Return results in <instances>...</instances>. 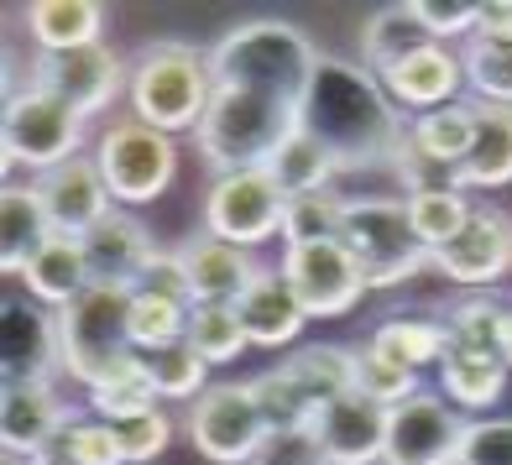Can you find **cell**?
I'll use <instances>...</instances> for the list:
<instances>
[{
    "label": "cell",
    "mask_w": 512,
    "mask_h": 465,
    "mask_svg": "<svg viewBox=\"0 0 512 465\" xmlns=\"http://www.w3.org/2000/svg\"><path fill=\"white\" fill-rule=\"evenodd\" d=\"M304 131H314L335 152L340 173H366L392 162L408 131V115L392 105V95L366 63L324 58L304 100Z\"/></svg>",
    "instance_id": "cell-1"
},
{
    "label": "cell",
    "mask_w": 512,
    "mask_h": 465,
    "mask_svg": "<svg viewBox=\"0 0 512 465\" xmlns=\"http://www.w3.org/2000/svg\"><path fill=\"white\" fill-rule=\"evenodd\" d=\"M209 63H215L220 89H256V95H272V100H288V105L304 110L324 53L309 42V32L293 27V21L256 16V21L230 27L215 48H209Z\"/></svg>",
    "instance_id": "cell-2"
},
{
    "label": "cell",
    "mask_w": 512,
    "mask_h": 465,
    "mask_svg": "<svg viewBox=\"0 0 512 465\" xmlns=\"http://www.w3.org/2000/svg\"><path fill=\"white\" fill-rule=\"evenodd\" d=\"M304 126V110L272 95H256V89H220L209 100L204 121L194 131L199 157L220 173H251L267 168V162L288 147V136Z\"/></svg>",
    "instance_id": "cell-3"
},
{
    "label": "cell",
    "mask_w": 512,
    "mask_h": 465,
    "mask_svg": "<svg viewBox=\"0 0 512 465\" xmlns=\"http://www.w3.org/2000/svg\"><path fill=\"white\" fill-rule=\"evenodd\" d=\"M131 115L147 121L162 136L178 131H199L209 100H215V63H209L204 48L178 37L147 42L142 53L131 58Z\"/></svg>",
    "instance_id": "cell-4"
},
{
    "label": "cell",
    "mask_w": 512,
    "mask_h": 465,
    "mask_svg": "<svg viewBox=\"0 0 512 465\" xmlns=\"http://www.w3.org/2000/svg\"><path fill=\"white\" fill-rule=\"evenodd\" d=\"M131 356H136V345H131V293L126 288L89 283L74 304L58 309V361H63L68 382H79L89 392Z\"/></svg>",
    "instance_id": "cell-5"
},
{
    "label": "cell",
    "mask_w": 512,
    "mask_h": 465,
    "mask_svg": "<svg viewBox=\"0 0 512 465\" xmlns=\"http://www.w3.org/2000/svg\"><path fill=\"white\" fill-rule=\"evenodd\" d=\"M340 246L356 257L366 288H403L408 277L434 267L429 246L413 236L408 204L403 199H345V225H340Z\"/></svg>",
    "instance_id": "cell-6"
},
{
    "label": "cell",
    "mask_w": 512,
    "mask_h": 465,
    "mask_svg": "<svg viewBox=\"0 0 512 465\" xmlns=\"http://www.w3.org/2000/svg\"><path fill=\"white\" fill-rule=\"evenodd\" d=\"M89 136V121L79 110H68L58 95H48V89H11L6 100V115H0V152H6V173L27 168L32 178L53 173L58 162L79 157Z\"/></svg>",
    "instance_id": "cell-7"
},
{
    "label": "cell",
    "mask_w": 512,
    "mask_h": 465,
    "mask_svg": "<svg viewBox=\"0 0 512 465\" xmlns=\"http://www.w3.org/2000/svg\"><path fill=\"white\" fill-rule=\"evenodd\" d=\"M95 168L105 178V189L115 204H152L173 189L178 178V147L173 136L152 131L147 121H136V115H121V121H110L95 142Z\"/></svg>",
    "instance_id": "cell-8"
},
{
    "label": "cell",
    "mask_w": 512,
    "mask_h": 465,
    "mask_svg": "<svg viewBox=\"0 0 512 465\" xmlns=\"http://www.w3.org/2000/svg\"><path fill=\"white\" fill-rule=\"evenodd\" d=\"M189 439L204 460L215 465H256L272 445V424L262 403H256V387L251 382H220L209 387L204 398L189 408Z\"/></svg>",
    "instance_id": "cell-9"
},
{
    "label": "cell",
    "mask_w": 512,
    "mask_h": 465,
    "mask_svg": "<svg viewBox=\"0 0 512 465\" xmlns=\"http://www.w3.org/2000/svg\"><path fill=\"white\" fill-rule=\"evenodd\" d=\"M283 220H288V194L277 189L267 168L220 173L204 194V230L241 251H256L272 236H283Z\"/></svg>",
    "instance_id": "cell-10"
},
{
    "label": "cell",
    "mask_w": 512,
    "mask_h": 465,
    "mask_svg": "<svg viewBox=\"0 0 512 465\" xmlns=\"http://www.w3.org/2000/svg\"><path fill=\"white\" fill-rule=\"evenodd\" d=\"M27 84L48 89L68 110H79L84 121H95L131 89V63H121L110 42L74 48V53H37L27 68Z\"/></svg>",
    "instance_id": "cell-11"
},
{
    "label": "cell",
    "mask_w": 512,
    "mask_h": 465,
    "mask_svg": "<svg viewBox=\"0 0 512 465\" xmlns=\"http://www.w3.org/2000/svg\"><path fill=\"white\" fill-rule=\"evenodd\" d=\"M277 267H283V277L293 283V293H298V304H304L309 319H340L371 293L356 257L340 241L283 246V262Z\"/></svg>",
    "instance_id": "cell-12"
},
{
    "label": "cell",
    "mask_w": 512,
    "mask_h": 465,
    "mask_svg": "<svg viewBox=\"0 0 512 465\" xmlns=\"http://www.w3.org/2000/svg\"><path fill=\"white\" fill-rule=\"evenodd\" d=\"M465 418L455 403H445L439 392H413L408 403L387 408V445L382 465H455Z\"/></svg>",
    "instance_id": "cell-13"
},
{
    "label": "cell",
    "mask_w": 512,
    "mask_h": 465,
    "mask_svg": "<svg viewBox=\"0 0 512 465\" xmlns=\"http://www.w3.org/2000/svg\"><path fill=\"white\" fill-rule=\"evenodd\" d=\"M434 272L455 283L460 293L476 288H497L512 272V220L492 204H476V215L465 220V230L434 251Z\"/></svg>",
    "instance_id": "cell-14"
},
{
    "label": "cell",
    "mask_w": 512,
    "mask_h": 465,
    "mask_svg": "<svg viewBox=\"0 0 512 465\" xmlns=\"http://www.w3.org/2000/svg\"><path fill=\"white\" fill-rule=\"evenodd\" d=\"M0 366L6 382H58V314L42 309L32 293H6L0 304Z\"/></svg>",
    "instance_id": "cell-15"
},
{
    "label": "cell",
    "mask_w": 512,
    "mask_h": 465,
    "mask_svg": "<svg viewBox=\"0 0 512 465\" xmlns=\"http://www.w3.org/2000/svg\"><path fill=\"white\" fill-rule=\"evenodd\" d=\"M68 418H74V408L58 398V382H6V392H0V445H6V460H21V465L42 460Z\"/></svg>",
    "instance_id": "cell-16"
},
{
    "label": "cell",
    "mask_w": 512,
    "mask_h": 465,
    "mask_svg": "<svg viewBox=\"0 0 512 465\" xmlns=\"http://www.w3.org/2000/svg\"><path fill=\"white\" fill-rule=\"evenodd\" d=\"M309 445L324 465H382L387 408L361 398V392H345L330 408H319V418L309 424Z\"/></svg>",
    "instance_id": "cell-17"
},
{
    "label": "cell",
    "mask_w": 512,
    "mask_h": 465,
    "mask_svg": "<svg viewBox=\"0 0 512 465\" xmlns=\"http://www.w3.org/2000/svg\"><path fill=\"white\" fill-rule=\"evenodd\" d=\"M32 189H37L42 209H48L53 230H58V236H74V241H84L89 230H95L110 209H115L105 178H100V168H95V157H68V162H58L53 173L32 178Z\"/></svg>",
    "instance_id": "cell-18"
},
{
    "label": "cell",
    "mask_w": 512,
    "mask_h": 465,
    "mask_svg": "<svg viewBox=\"0 0 512 465\" xmlns=\"http://www.w3.org/2000/svg\"><path fill=\"white\" fill-rule=\"evenodd\" d=\"M377 79H382V89L392 95L398 110L429 115V110H445V105L460 100L465 68H460V48H450V42H424V48H413L408 58H398Z\"/></svg>",
    "instance_id": "cell-19"
},
{
    "label": "cell",
    "mask_w": 512,
    "mask_h": 465,
    "mask_svg": "<svg viewBox=\"0 0 512 465\" xmlns=\"http://www.w3.org/2000/svg\"><path fill=\"white\" fill-rule=\"evenodd\" d=\"M84 257H89V283H95V288H126V293H136L147 262L157 257V241H152V230L136 220L131 209L115 204L110 215L84 236Z\"/></svg>",
    "instance_id": "cell-20"
},
{
    "label": "cell",
    "mask_w": 512,
    "mask_h": 465,
    "mask_svg": "<svg viewBox=\"0 0 512 465\" xmlns=\"http://www.w3.org/2000/svg\"><path fill=\"white\" fill-rule=\"evenodd\" d=\"M178 262H183V277H189V304H236L251 288V277L262 272V262L251 251L209 236V230H194L178 246Z\"/></svg>",
    "instance_id": "cell-21"
},
{
    "label": "cell",
    "mask_w": 512,
    "mask_h": 465,
    "mask_svg": "<svg viewBox=\"0 0 512 465\" xmlns=\"http://www.w3.org/2000/svg\"><path fill=\"white\" fill-rule=\"evenodd\" d=\"M236 314H241V330L251 345H262V351H277V345H293L304 335V304H298L293 283L283 277V267H262L251 277V288L236 298Z\"/></svg>",
    "instance_id": "cell-22"
},
{
    "label": "cell",
    "mask_w": 512,
    "mask_h": 465,
    "mask_svg": "<svg viewBox=\"0 0 512 465\" xmlns=\"http://www.w3.org/2000/svg\"><path fill=\"white\" fill-rule=\"evenodd\" d=\"M21 288H27L42 309H68L74 298L89 288V257H84V241L74 236H53L37 246V257L21 267Z\"/></svg>",
    "instance_id": "cell-23"
},
{
    "label": "cell",
    "mask_w": 512,
    "mask_h": 465,
    "mask_svg": "<svg viewBox=\"0 0 512 465\" xmlns=\"http://www.w3.org/2000/svg\"><path fill=\"white\" fill-rule=\"evenodd\" d=\"M27 37L37 42V53L95 48V42H105V6L100 0H32Z\"/></svg>",
    "instance_id": "cell-24"
},
{
    "label": "cell",
    "mask_w": 512,
    "mask_h": 465,
    "mask_svg": "<svg viewBox=\"0 0 512 465\" xmlns=\"http://www.w3.org/2000/svg\"><path fill=\"white\" fill-rule=\"evenodd\" d=\"M48 236H53V220L32 189V178L6 183V194H0V272L21 277V267L37 257V246Z\"/></svg>",
    "instance_id": "cell-25"
},
{
    "label": "cell",
    "mask_w": 512,
    "mask_h": 465,
    "mask_svg": "<svg viewBox=\"0 0 512 465\" xmlns=\"http://www.w3.org/2000/svg\"><path fill=\"white\" fill-rule=\"evenodd\" d=\"M507 377L512 371L497 351H445V361H439V398L455 403L460 413L492 408V403H502Z\"/></svg>",
    "instance_id": "cell-26"
},
{
    "label": "cell",
    "mask_w": 512,
    "mask_h": 465,
    "mask_svg": "<svg viewBox=\"0 0 512 465\" xmlns=\"http://www.w3.org/2000/svg\"><path fill=\"white\" fill-rule=\"evenodd\" d=\"M283 366L298 382V392H304V403L314 408V418L335 398L356 392V351H345V345H298Z\"/></svg>",
    "instance_id": "cell-27"
},
{
    "label": "cell",
    "mask_w": 512,
    "mask_h": 465,
    "mask_svg": "<svg viewBox=\"0 0 512 465\" xmlns=\"http://www.w3.org/2000/svg\"><path fill=\"white\" fill-rule=\"evenodd\" d=\"M267 173L277 178V189H283L288 199H304V194H335L340 162H335V152L324 147L314 131L298 126L288 136V147L267 162Z\"/></svg>",
    "instance_id": "cell-28"
},
{
    "label": "cell",
    "mask_w": 512,
    "mask_h": 465,
    "mask_svg": "<svg viewBox=\"0 0 512 465\" xmlns=\"http://www.w3.org/2000/svg\"><path fill=\"white\" fill-rule=\"evenodd\" d=\"M476 105V142H471V157L460 162L465 168V183L471 189H507L512 183V110L507 105Z\"/></svg>",
    "instance_id": "cell-29"
},
{
    "label": "cell",
    "mask_w": 512,
    "mask_h": 465,
    "mask_svg": "<svg viewBox=\"0 0 512 465\" xmlns=\"http://www.w3.org/2000/svg\"><path fill=\"white\" fill-rule=\"evenodd\" d=\"M371 351L387 356V361H398L408 371L418 366H439L450 351V340H445V324L429 319V314H387L377 330H371Z\"/></svg>",
    "instance_id": "cell-30"
},
{
    "label": "cell",
    "mask_w": 512,
    "mask_h": 465,
    "mask_svg": "<svg viewBox=\"0 0 512 465\" xmlns=\"http://www.w3.org/2000/svg\"><path fill=\"white\" fill-rule=\"evenodd\" d=\"M84 398H89V413L105 418V424H131V418L157 413V403H162L152 371H147V361H142V351H136L131 361L115 366L105 382H95V387L84 392Z\"/></svg>",
    "instance_id": "cell-31"
},
{
    "label": "cell",
    "mask_w": 512,
    "mask_h": 465,
    "mask_svg": "<svg viewBox=\"0 0 512 465\" xmlns=\"http://www.w3.org/2000/svg\"><path fill=\"white\" fill-rule=\"evenodd\" d=\"M512 304H502L497 288H476V293H455L450 309L439 314L445 324V340L450 351H497V335H502V319Z\"/></svg>",
    "instance_id": "cell-32"
},
{
    "label": "cell",
    "mask_w": 512,
    "mask_h": 465,
    "mask_svg": "<svg viewBox=\"0 0 512 465\" xmlns=\"http://www.w3.org/2000/svg\"><path fill=\"white\" fill-rule=\"evenodd\" d=\"M424 42H434L424 27H418L413 16V0H403V6H382L366 16L361 27V63L371 68V74H387L398 58H408L413 48H424Z\"/></svg>",
    "instance_id": "cell-33"
},
{
    "label": "cell",
    "mask_w": 512,
    "mask_h": 465,
    "mask_svg": "<svg viewBox=\"0 0 512 465\" xmlns=\"http://www.w3.org/2000/svg\"><path fill=\"white\" fill-rule=\"evenodd\" d=\"M408 142L424 147L439 162H465L476 142V105L471 100H455L445 110H429V115H408Z\"/></svg>",
    "instance_id": "cell-34"
},
{
    "label": "cell",
    "mask_w": 512,
    "mask_h": 465,
    "mask_svg": "<svg viewBox=\"0 0 512 465\" xmlns=\"http://www.w3.org/2000/svg\"><path fill=\"white\" fill-rule=\"evenodd\" d=\"M32 465H126V450H121V434L105 418H68L63 434L48 445V455L32 460Z\"/></svg>",
    "instance_id": "cell-35"
},
{
    "label": "cell",
    "mask_w": 512,
    "mask_h": 465,
    "mask_svg": "<svg viewBox=\"0 0 512 465\" xmlns=\"http://www.w3.org/2000/svg\"><path fill=\"white\" fill-rule=\"evenodd\" d=\"M460 68H465V89L481 105H507L512 110V48L492 37H465L460 42Z\"/></svg>",
    "instance_id": "cell-36"
},
{
    "label": "cell",
    "mask_w": 512,
    "mask_h": 465,
    "mask_svg": "<svg viewBox=\"0 0 512 465\" xmlns=\"http://www.w3.org/2000/svg\"><path fill=\"white\" fill-rule=\"evenodd\" d=\"M189 309L194 304H178V298H162V293H131V345L142 356L152 351H168V345L189 340Z\"/></svg>",
    "instance_id": "cell-37"
},
{
    "label": "cell",
    "mask_w": 512,
    "mask_h": 465,
    "mask_svg": "<svg viewBox=\"0 0 512 465\" xmlns=\"http://www.w3.org/2000/svg\"><path fill=\"white\" fill-rule=\"evenodd\" d=\"M387 168H392V178L403 183V199H413V194H471V183H465L460 162L429 157L424 147L408 142V131H403V142H398V152H392Z\"/></svg>",
    "instance_id": "cell-38"
},
{
    "label": "cell",
    "mask_w": 512,
    "mask_h": 465,
    "mask_svg": "<svg viewBox=\"0 0 512 465\" xmlns=\"http://www.w3.org/2000/svg\"><path fill=\"white\" fill-rule=\"evenodd\" d=\"M142 361H147L152 382H157V398H173V403H199L204 392H209V361L194 351L189 340L168 345V351H152V356H142Z\"/></svg>",
    "instance_id": "cell-39"
},
{
    "label": "cell",
    "mask_w": 512,
    "mask_h": 465,
    "mask_svg": "<svg viewBox=\"0 0 512 465\" xmlns=\"http://www.w3.org/2000/svg\"><path fill=\"white\" fill-rule=\"evenodd\" d=\"M189 345L209 361V366H225L246 351V330H241V314L236 304H194L189 309Z\"/></svg>",
    "instance_id": "cell-40"
},
{
    "label": "cell",
    "mask_w": 512,
    "mask_h": 465,
    "mask_svg": "<svg viewBox=\"0 0 512 465\" xmlns=\"http://www.w3.org/2000/svg\"><path fill=\"white\" fill-rule=\"evenodd\" d=\"M403 204H408L413 236L429 246V257H434L439 246H450L460 230H465V220L476 215V199L471 194H413Z\"/></svg>",
    "instance_id": "cell-41"
},
{
    "label": "cell",
    "mask_w": 512,
    "mask_h": 465,
    "mask_svg": "<svg viewBox=\"0 0 512 465\" xmlns=\"http://www.w3.org/2000/svg\"><path fill=\"white\" fill-rule=\"evenodd\" d=\"M340 225H345V194H304V199H288L283 241L288 246L340 241Z\"/></svg>",
    "instance_id": "cell-42"
},
{
    "label": "cell",
    "mask_w": 512,
    "mask_h": 465,
    "mask_svg": "<svg viewBox=\"0 0 512 465\" xmlns=\"http://www.w3.org/2000/svg\"><path fill=\"white\" fill-rule=\"evenodd\" d=\"M356 392L371 398V403H382V408H398V403H408L413 392H424V387H418V371H408L398 361L377 356L371 345H361L356 351Z\"/></svg>",
    "instance_id": "cell-43"
},
{
    "label": "cell",
    "mask_w": 512,
    "mask_h": 465,
    "mask_svg": "<svg viewBox=\"0 0 512 465\" xmlns=\"http://www.w3.org/2000/svg\"><path fill=\"white\" fill-rule=\"evenodd\" d=\"M455 465H512V418H471Z\"/></svg>",
    "instance_id": "cell-44"
},
{
    "label": "cell",
    "mask_w": 512,
    "mask_h": 465,
    "mask_svg": "<svg viewBox=\"0 0 512 465\" xmlns=\"http://www.w3.org/2000/svg\"><path fill=\"white\" fill-rule=\"evenodd\" d=\"M413 16L434 42H465L481 21V6H471V0H413Z\"/></svg>",
    "instance_id": "cell-45"
},
{
    "label": "cell",
    "mask_w": 512,
    "mask_h": 465,
    "mask_svg": "<svg viewBox=\"0 0 512 465\" xmlns=\"http://www.w3.org/2000/svg\"><path fill=\"white\" fill-rule=\"evenodd\" d=\"M115 434H121V450H126V465H152L162 450L173 445V424L168 413H147V418H131V424H115Z\"/></svg>",
    "instance_id": "cell-46"
},
{
    "label": "cell",
    "mask_w": 512,
    "mask_h": 465,
    "mask_svg": "<svg viewBox=\"0 0 512 465\" xmlns=\"http://www.w3.org/2000/svg\"><path fill=\"white\" fill-rule=\"evenodd\" d=\"M142 293H162V298H178V304H189V277H183V262H178V251H162L157 246V257L147 262L142 272V283H136Z\"/></svg>",
    "instance_id": "cell-47"
},
{
    "label": "cell",
    "mask_w": 512,
    "mask_h": 465,
    "mask_svg": "<svg viewBox=\"0 0 512 465\" xmlns=\"http://www.w3.org/2000/svg\"><path fill=\"white\" fill-rule=\"evenodd\" d=\"M476 37H492V42H507L512 48V0H486L481 21H476Z\"/></svg>",
    "instance_id": "cell-48"
},
{
    "label": "cell",
    "mask_w": 512,
    "mask_h": 465,
    "mask_svg": "<svg viewBox=\"0 0 512 465\" xmlns=\"http://www.w3.org/2000/svg\"><path fill=\"white\" fill-rule=\"evenodd\" d=\"M497 356L507 361V371H512V309H507V319H502V335H497Z\"/></svg>",
    "instance_id": "cell-49"
},
{
    "label": "cell",
    "mask_w": 512,
    "mask_h": 465,
    "mask_svg": "<svg viewBox=\"0 0 512 465\" xmlns=\"http://www.w3.org/2000/svg\"><path fill=\"white\" fill-rule=\"evenodd\" d=\"M6 465H21V460H6Z\"/></svg>",
    "instance_id": "cell-50"
}]
</instances>
